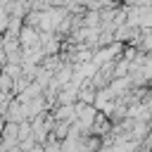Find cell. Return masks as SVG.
Here are the masks:
<instances>
[{"instance_id": "6da1fadb", "label": "cell", "mask_w": 152, "mask_h": 152, "mask_svg": "<svg viewBox=\"0 0 152 152\" xmlns=\"http://www.w3.org/2000/svg\"><path fill=\"white\" fill-rule=\"evenodd\" d=\"M0 88L2 90H10V78L7 76H0Z\"/></svg>"}]
</instances>
